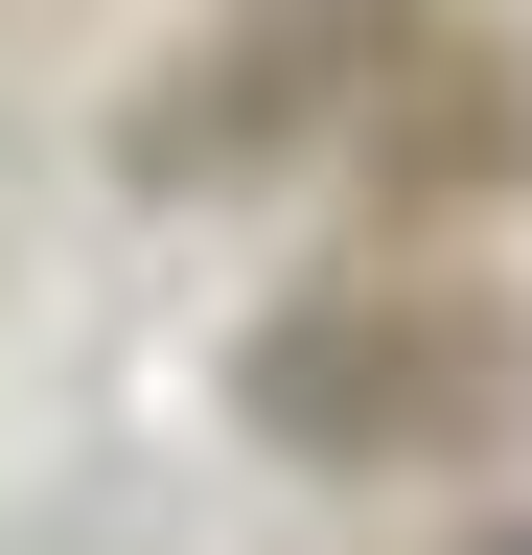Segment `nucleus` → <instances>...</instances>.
Instances as JSON below:
<instances>
[{
	"mask_svg": "<svg viewBox=\"0 0 532 555\" xmlns=\"http://www.w3.org/2000/svg\"><path fill=\"white\" fill-rule=\"evenodd\" d=\"M232 416L278 463H324V486L348 463H463L486 440V347H463L440 301H393V278H348V301H278L232 347Z\"/></svg>",
	"mask_w": 532,
	"mask_h": 555,
	"instance_id": "1",
	"label": "nucleus"
}]
</instances>
